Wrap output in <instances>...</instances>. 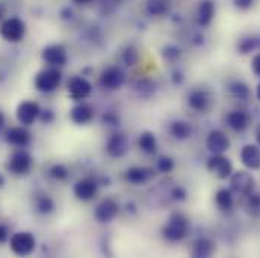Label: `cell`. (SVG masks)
<instances>
[{
  "instance_id": "cell-1",
  "label": "cell",
  "mask_w": 260,
  "mask_h": 258,
  "mask_svg": "<svg viewBox=\"0 0 260 258\" xmlns=\"http://www.w3.org/2000/svg\"><path fill=\"white\" fill-rule=\"evenodd\" d=\"M189 231H191V224L183 213H173L162 228V234L165 240L171 243L182 242L183 239L188 237Z\"/></svg>"
},
{
  "instance_id": "cell-2",
  "label": "cell",
  "mask_w": 260,
  "mask_h": 258,
  "mask_svg": "<svg viewBox=\"0 0 260 258\" xmlns=\"http://www.w3.org/2000/svg\"><path fill=\"white\" fill-rule=\"evenodd\" d=\"M62 80V72L58 69V66H52L47 69H43L35 77V89L44 94L53 92Z\"/></svg>"
},
{
  "instance_id": "cell-3",
  "label": "cell",
  "mask_w": 260,
  "mask_h": 258,
  "mask_svg": "<svg viewBox=\"0 0 260 258\" xmlns=\"http://www.w3.org/2000/svg\"><path fill=\"white\" fill-rule=\"evenodd\" d=\"M127 80V74L121 66L111 65L105 68L100 74V85L106 91H118Z\"/></svg>"
},
{
  "instance_id": "cell-4",
  "label": "cell",
  "mask_w": 260,
  "mask_h": 258,
  "mask_svg": "<svg viewBox=\"0 0 260 258\" xmlns=\"http://www.w3.org/2000/svg\"><path fill=\"white\" fill-rule=\"evenodd\" d=\"M24 33H26V24L23 20L20 18H8L2 23L0 26V36L5 40V41H9V43H18L24 38Z\"/></svg>"
},
{
  "instance_id": "cell-5",
  "label": "cell",
  "mask_w": 260,
  "mask_h": 258,
  "mask_svg": "<svg viewBox=\"0 0 260 258\" xmlns=\"http://www.w3.org/2000/svg\"><path fill=\"white\" fill-rule=\"evenodd\" d=\"M230 186L232 191L242 196H248L256 189V180L254 177L247 171H238L230 175Z\"/></svg>"
},
{
  "instance_id": "cell-6",
  "label": "cell",
  "mask_w": 260,
  "mask_h": 258,
  "mask_svg": "<svg viewBox=\"0 0 260 258\" xmlns=\"http://www.w3.org/2000/svg\"><path fill=\"white\" fill-rule=\"evenodd\" d=\"M206 168L219 180H227L233 174V163L224 154H212V157L207 160Z\"/></svg>"
},
{
  "instance_id": "cell-7",
  "label": "cell",
  "mask_w": 260,
  "mask_h": 258,
  "mask_svg": "<svg viewBox=\"0 0 260 258\" xmlns=\"http://www.w3.org/2000/svg\"><path fill=\"white\" fill-rule=\"evenodd\" d=\"M120 213V204L114 198H105L102 199L97 207L94 208V217L100 224H109L112 222L117 214Z\"/></svg>"
},
{
  "instance_id": "cell-8",
  "label": "cell",
  "mask_w": 260,
  "mask_h": 258,
  "mask_svg": "<svg viewBox=\"0 0 260 258\" xmlns=\"http://www.w3.org/2000/svg\"><path fill=\"white\" fill-rule=\"evenodd\" d=\"M35 237L30 233H15L9 239V248L17 255H29L35 249Z\"/></svg>"
},
{
  "instance_id": "cell-9",
  "label": "cell",
  "mask_w": 260,
  "mask_h": 258,
  "mask_svg": "<svg viewBox=\"0 0 260 258\" xmlns=\"http://www.w3.org/2000/svg\"><path fill=\"white\" fill-rule=\"evenodd\" d=\"M130 150V140L129 137L124 133H114L109 136L108 142H106V153L109 157L114 159H121L124 157Z\"/></svg>"
},
{
  "instance_id": "cell-10",
  "label": "cell",
  "mask_w": 260,
  "mask_h": 258,
  "mask_svg": "<svg viewBox=\"0 0 260 258\" xmlns=\"http://www.w3.org/2000/svg\"><path fill=\"white\" fill-rule=\"evenodd\" d=\"M68 94L71 97V100L74 101H82L85 98H88L92 92V85L89 83V80H86L85 77H73L68 82Z\"/></svg>"
},
{
  "instance_id": "cell-11",
  "label": "cell",
  "mask_w": 260,
  "mask_h": 258,
  "mask_svg": "<svg viewBox=\"0 0 260 258\" xmlns=\"http://www.w3.org/2000/svg\"><path fill=\"white\" fill-rule=\"evenodd\" d=\"M230 139L221 130H212L206 137V146L212 154H224L230 150Z\"/></svg>"
},
{
  "instance_id": "cell-12",
  "label": "cell",
  "mask_w": 260,
  "mask_h": 258,
  "mask_svg": "<svg viewBox=\"0 0 260 258\" xmlns=\"http://www.w3.org/2000/svg\"><path fill=\"white\" fill-rule=\"evenodd\" d=\"M154 169L153 168H147V166H132L126 172H124V180L133 185V186H142L147 185L148 181H151V178L154 177Z\"/></svg>"
},
{
  "instance_id": "cell-13",
  "label": "cell",
  "mask_w": 260,
  "mask_h": 258,
  "mask_svg": "<svg viewBox=\"0 0 260 258\" xmlns=\"http://www.w3.org/2000/svg\"><path fill=\"white\" fill-rule=\"evenodd\" d=\"M32 166V159L26 151H17L11 156L6 168L9 169V172H12L14 175H24L29 172Z\"/></svg>"
},
{
  "instance_id": "cell-14",
  "label": "cell",
  "mask_w": 260,
  "mask_h": 258,
  "mask_svg": "<svg viewBox=\"0 0 260 258\" xmlns=\"http://www.w3.org/2000/svg\"><path fill=\"white\" fill-rule=\"evenodd\" d=\"M41 109L34 101H23L17 107V120L23 126H32L40 118Z\"/></svg>"
},
{
  "instance_id": "cell-15",
  "label": "cell",
  "mask_w": 260,
  "mask_h": 258,
  "mask_svg": "<svg viewBox=\"0 0 260 258\" xmlns=\"http://www.w3.org/2000/svg\"><path fill=\"white\" fill-rule=\"evenodd\" d=\"M73 192H74V196L79 201L88 202V201H91V199L95 198V195L99 192V185L92 178H82V180H79L74 185Z\"/></svg>"
},
{
  "instance_id": "cell-16",
  "label": "cell",
  "mask_w": 260,
  "mask_h": 258,
  "mask_svg": "<svg viewBox=\"0 0 260 258\" xmlns=\"http://www.w3.org/2000/svg\"><path fill=\"white\" fill-rule=\"evenodd\" d=\"M241 162L250 171L260 169V146L254 143H248L241 150Z\"/></svg>"
},
{
  "instance_id": "cell-17",
  "label": "cell",
  "mask_w": 260,
  "mask_h": 258,
  "mask_svg": "<svg viewBox=\"0 0 260 258\" xmlns=\"http://www.w3.org/2000/svg\"><path fill=\"white\" fill-rule=\"evenodd\" d=\"M225 123L233 131H245L251 124V117L245 110H232L225 117Z\"/></svg>"
},
{
  "instance_id": "cell-18",
  "label": "cell",
  "mask_w": 260,
  "mask_h": 258,
  "mask_svg": "<svg viewBox=\"0 0 260 258\" xmlns=\"http://www.w3.org/2000/svg\"><path fill=\"white\" fill-rule=\"evenodd\" d=\"M43 59L50 66H62L67 64V50L59 44L49 46L43 50Z\"/></svg>"
},
{
  "instance_id": "cell-19",
  "label": "cell",
  "mask_w": 260,
  "mask_h": 258,
  "mask_svg": "<svg viewBox=\"0 0 260 258\" xmlns=\"http://www.w3.org/2000/svg\"><path fill=\"white\" fill-rule=\"evenodd\" d=\"M70 118H71V121L74 124L85 126V124H88V123H91L94 120V109L88 103H79L71 109Z\"/></svg>"
},
{
  "instance_id": "cell-20",
  "label": "cell",
  "mask_w": 260,
  "mask_h": 258,
  "mask_svg": "<svg viewBox=\"0 0 260 258\" xmlns=\"http://www.w3.org/2000/svg\"><path fill=\"white\" fill-rule=\"evenodd\" d=\"M210 103H212V98L209 92L203 89H195L188 95V104L195 112H200V114L207 112L210 109Z\"/></svg>"
},
{
  "instance_id": "cell-21",
  "label": "cell",
  "mask_w": 260,
  "mask_h": 258,
  "mask_svg": "<svg viewBox=\"0 0 260 258\" xmlns=\"http://www.w3.org/2000/svg\"><path fill=\"white\" fill-rule=\"evenodd\" d=\"M215 3L212 0H201L197 12V21L201 27H207L215 17Z\"/></svg>"
},
{
  "instance_id": "cell-22",
  "label": "cell",
  "mask_w": 260,
  "mask_h": 258,
  "mask_svg": "<svg viewBox=\"0 0 260 258\" xmlns=\"http://www.w3.org/2000/svg\"><path fill=\"white\" fill-rule=\"evenodd\" d=\"M6 142L15 146H26L30 140V133L23 127H12L6 131Z\"/></svg>"
},
{
  "instance_id": "cell-23",
  "label": "cell",
  "mask_w": 260,
  "mask_h": 258,
  "mask_svg": "<svg viewBox=\"0 0 260 258\" xmlns=\"http://www.w3.org/2000/svg\"><path fill=\"white\" fill-rule=\"evenodd\" d=\"M170 133L177 140H186V139H189L192 136V127H191L189 123H186L183 120H177V121L171 123Z\"/></svg>"
},
{
  "instance_id": "cell-24",
  "label": "cell",
  "mask_w": 260,
  "mask_h": 258,
  "mask_svg": "<svg viewBox=\"0 0 260 258\" xmlns=\"http://www.w3.org/2000/svg\"><path fill=\"white\" fill-rule=\"evenodd\" d=\"M133 91L141 97V98H150L156 92V83L151 79L142 77L133 83Z\"/></svg>"
},
{
  "instance_id": "cell-25",
  "label": "cell",
  "mask_w": 260,
  "mask_h": 258,
  "mask_svg": "<svg viewBox=\"0 0 260 258\" xmlns=\"http://www.w3.org/2000/svg\"><path fill=\"white\" fill-rule=\"evenodd\" d=\"M138 146L145 154H154L157 151V139L151 131H142L138 139Z\"/></svg>"
},
{
  "instance_id": "cell-26",
  "label": "cell",
  "mask_w": 260,
  "mask_h": 258,
  "mask_svg": "<svg viewBox=\"0 0 260 258\" xmlns=\"http://www.w3.org/2000/svg\"><path fill=\"white\" fill-rule=\"evenodd\" d=\"M215 249H216V246L210 239L201 237L192 246V255L194 257H210L215 252Z\"/></svg>"
},
{
  "instance_id": "cell-27",
  "label": "cell",
  "mask_w": 260,
  "mask_h": 258,
  "mask_svg": "<svg viewBox=\"0 0 260 258\" xmlns=\"http://www.w3.org/2000/svg\"><path fill=\"white\" fill-rule=\"evenodd\" d=\"M170 0H147L145 11L151 17H162L170 11Z\"/></svg>"
},
{
  "instance_id": "cell-28",
  "label": "cell",
  "mask_w": 260,
  "mask_h": 258,
  "mask_svg": "<svg viewBox=\"0 0 260 258\" xmlns=\"http://www.w3.org/2000/svg\"><path fill=\"white\" fill-rule=\"evenodd\" d=\"M215 204L221 211H230L233 208V194L230 189H219L215 194Z\"/></svg>"
},
{
  "instance_id": "cell-29",
  "label": "cell",
  "mask_w": 260,
  "mask_h": 258,
  "mask_svg": "<svg viewBox=\"0 0 260 258\" xmlns=\"http://www.w3.org/2000/svg\"><path fill=\"white\" fill-rule=\"evenodd\" d=\"M229 92H230V95L235 97L236 100L245 101V100L250 98V89H248V86H247L244 82H239V80L232 82V83L229 85Z\"/></svg>"
},
{
  "instance_id": "cell-30",
  "label": "cell",
  "mask_w": 260,
  "mask_h": 258,
  "mask_svg": "<svg viewBox=\"0 0 260 258\" xmlns=\"http://www.w3.org/2000/svg\"><path fill=\"white\" fill-rule=\"evenodd\" d=\"M35 208L41 214H49L55 208V202L49 195H38L35 198Z\"/></svg>"
},
{
  "instance_id": "cell-31",
  "label": "cell",
  "mask_w": 260,
  "mask_h": 258,
  "mask_svg": "<svg viewBox=\"0 0 260 258\" xmlns=\"http://www.w3.org/2000/svg\"><path fill=\"white\" fill-rule=\"evenodd\" d=\"M257 49H260V38H257V36L245 38V40H242V41L239 43V46H238V50H239V53H242V55H247V53L254 52V50H257Z\"/></svg>"
},
{
  "instance_id": "cell-32",
  "label": "cell",
  "mask_w": 260,
  "mask_h": 258,
  "mask_svg": "<svg viewBox=\"0 0 260 258\" xmlns=\"http://www.w3.org/2000/svg\"><path fill=\"white\" fill-rule=\"evenodd\" d=\"M174 169V160L170 156H162L156 160V171L162 174H170Z\"/></svg>"
},
{
  "instance_id": "cell-33",
  "label": "cell",
  "mask_w": 260,
  "mask_h": 258,
  "mask_svg": "<svg viewBox=\"0 0 260 258\" xmlns=\"http://www.w3.org/2000/svg\"><path fill=\"white\" fill-rule=\"evenodd\" d=\"M123 62L127 66H133V65H136L139 62V53H138V50L133 46H129L123 52Z\"/></svg>"
},
{
  "instance_id": "cell-34",
  "label": "cell",
  "mask_w": 260,
  "mask_h": 258,
  "mask_svg": "<svg viewBox=\"0 0 260 258\" xmlns=\"http://www.w3.org/2000/svg\"><path fill=\"white\" fill-rule=\"evenodd\" d=\"M180 55H182V50L177 47V46H167L164 50H162V56H164V59L165 61H168V62H176L179 58H180Z\"/></svg>"
},
{
  "instance_id": "cell-35",
  "label": "cell",
  "mask_w": 260,
  "mask_h": 258,
  "mask_svg": "<svg viewBox=\"0 0 260 258\" xmlns=\"http://www.w3.org/2000/svg\"><path fill=\"white\" fill-rule=\"evenodd\" d=\"M102 123L108 127H117L120 126V117L114 110H108L102 115Z\"/></svg>"
},
{
  "instance_id": "cell-36",
  "label": "cell",
  "mask_w": 260,
  "mask_h": 258,
  "mask_svg": "<svg viewBox=\"0 0 260 258\" xmlns=\"http://www.w3.org/2000/svg\"><path fill=\"white\" fill-rule=\"evenodd\" d=\"M50 177L58 180V181H62V180H67L68 177V169L62 166V165H55L50 168Z\"/></svg>"
},
{
  "instance_id": "cell-37",
  "label": "cell",
  "mask_w": 260,
  "mask_h": 258,
  "mask_svg": "<svg viewBox=\"0 0 260 258\" xmlns=\"http://www.w3.org/2000/svg\"><path fill=\"white\" fill-rule=\"evenodd\" d=\"M170 196H171L173 201H183V199L186 198V191H185V188H182V186H176V188L171 189Z\"/></svg>"
},
{
  "instance_id": "cell-38",
  "label": "cell",
  "mask_w": 260,
  "mask_h": 258,
  "mask_svg": "<svg viewBox=\"0 0 260 258\" xmlns=\"http://www.w3.org/2000/svg\"><path fill=\"white\" fill-rule=\"evenodd\" d=\"M248 208L251 211H260V195L254 192L248 195Z\"/></svg>"
},
{
  "instance_id": "cell-39",
  "label": "cell",
  "mask_w": 260,
  "mask_h": 258,
  "mask_svg": "<svg viewBox=\"0 0 260 258\" xmlns=\"http://www.w3.org/2000/svg\"><path fill=\"white\" fill-rule=\"evenodd\" d=\"M233 3H235V6H236L238 9L247 11V9H250V8L253 6L254 0H233Z\"/></svg>"
},
{
  "instance_id": "cell-40",
  "label": "cell",
  "mask_w": 260,
  "mask_h": 258,
  "mask_svg": "<svg viewBox=\"0 0 260 258\" xmlns=\"http://www.w3.org/2000/svg\"><path fill=\"white\" fill-rule=\"evenodd\" d=\"M251 69H253V72L260 77V53H257L254 58H253V61H251Z\"/></svg>"
},
{
  "instance_id": "cell-41",
  "label": "cell",
  "mask_w": 260,
  "mask_h": 258,
  "mask_svg": "<svg viewBox=\"0 0 260 258\" xmlns=\"http://www.w3.org/2000/svg\"><path fill=\"white\" fill-rule=\"evenodd\" d=\"M53 112L52 110H43L41 114H40V118L43 120V123H46V124H49V123H52L53 121Z\"/></svg>"
},
{
  "instance_id": "cell-42",
  "label": "cell",
  "mask_w": 260,
  "mask_h": 258,
  "mask_svg": "<svg viewBox=\"0 0 260 258\" xmlns=\"http://www.w3.org/2000/svg\"><path fill=\"white\" fill-rule=\"evenodd\" d=\"M8 236H9V231L5 225H0V243L6 242L8 240Z\"/></svg>"
},
{
  "instance_id": "cell-43",
  "label": "cell",
  "mask_w": 260,
  "mask_h": 258,
  "mask_svg": "<svg viewBox=\"0 0 260 258\" xmlns=\"http://www.w3.org/2000/svg\"><path fill=\"white\" fill-rule=\"evenodd\" d=\"M173 82H174L176 85L183 82V76H182V72H180V71H174V72H173Z\"/></svg>"
},
{
  "instance_id": "cell-44",
  "label": "cell",
  "mask_w": 260,
  "mask_h": 258,
  "mask_svg": "<svg viewBox=\"0 0 260 258\" xmlns=\"http://www.w3.org/2000/svg\"><path fill=\"white\" fill-rule=\"evenodd\" d=\"M76 5H88V3H91L92 0H73Z\"/></svg>"
},
{
  "instance_id": "cell-45",
  "label": "cell",
  "mask_w": 260,
  "mask_h": 258,
  "mask_svg": "<svg viewBox=\"0 0 260 258\" xmlns=\"http://www.w3.org/2000/svg\"><path fill=\"white\" fill-rule=\"evenodd\" d=\"M256 140H257V145L260 146V124L257 126V129H256Z\"/></svg>"
},
{
  "instance_id": "cell-46",
  "label": "cell",
  "mask_w": 260,
  "mask_h": 258,
  "mask_svg": "<svg viewBox=\"0 0 260 258\" xmlns=\"http://www.w3.org/2000/svg\"><path fill=\"white\" fill-rule=\"evenodd\" d=\"M3 126H5V115L0 112V130L3 129Z\"/></svg>"
},
{
  "instance_id": "cell-47",
  "label": "cell",
  "mask_w": 260,
  "mask_h": 258,
  "mask_svg": "<svg viewBox=\"0 0 260 258\" xmlns=\"http://www.w3.org/2000/svg\"><path fill=\"white\" fill-rule=\"evenodd\" d=\"M256 95H257V100L260 101V82L259 85H257V89H256Z\"/></svg>"
},
{
  "instance_id": "cell-48",
  "label": "cell",
  "mask_w": 260,
  "mask_h": 258,
  "mask_svg": "<svg viewBox=\"0 0 260 258\" xmlns=\"http://www.w3.org/2000/svg\"><path fill=\"white\" fill-rule=\"evenodd\" d=\"M0 186H3V178H2V175H0Z\"/></svg>"
},
{
  "instance_id": "cell-49",
  "label": "cell",
  "mask_w": 260,
  "mask_h": 258,
  "mask_svg": "<svg viewBox=\"0 0 260 258\" xmlns=\"http://www.w3.org/2000/svg\"><path fill=\"white\" fill-rule=\"evenodd\" d=\"M2 17H3V11H2V8H0V20H2Z\"/></svg>"
}]
</instances>
